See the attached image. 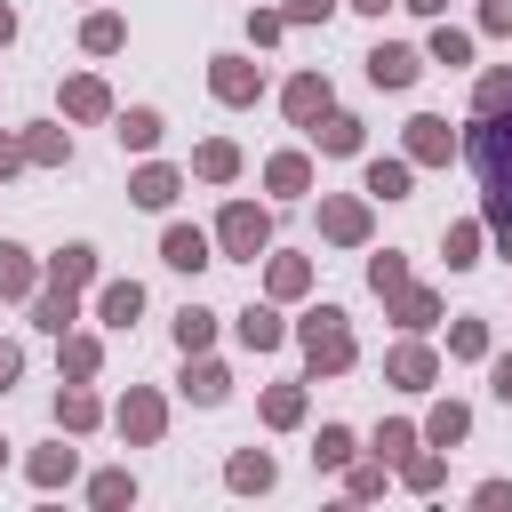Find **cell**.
<instances>
[{
    "instance_id": "12",
    "label": "cell",
    "mask_w": 512,
    "mask_h": 512,
    "mask_svg": "<svg viewBox=\"0 0 512 512\" xmlns=\"http://www.w3.org/2000/svg\"><path fill=\"white\" fill-rule=\"evenodd\" d=\"M320 152H360V120H344V112H320Z\"/></svg>"
},
{
    "instance_id": "52",
    "label": "cell",
    "mask_w": 512,
    "mask_h": 512,
    "mask_svg": "<svg viewBox=\"0 0 512 512\" xmlns=\"http://www.w3.org/2000/svg\"><path fill=\"white\" fill-rule=\"evenodd\" d=\"M352 8H368V16H384V8H392V0H352Z\"/></svg>"
},
{
    "instance_id": "46",
    "label": "cell",
    "mask_w": 512,
    "mask_h": 512,
    "mask_svg": "<svg viewBox=\"0 0 512 512\" xmlns=\"http://www.w3.org/2000/svg\"><path fill=\"white\" fill-rule=\"evenodd\" d=\"M480 24H488V32H512V0H488V8H480Z\"/></svg>"
},
{
    "instance_id": "50",
    "label": "cell",
    "mask_w": 512,
    "mask_h": 512,
    "mask_svg": "<svg viewBox=\"0 0 512 512\" xmlns=\"http://www.w3.org/2000/svg\"><path fill=\"white\" fill-rule=\"evenodd\" d=\"M408 8H424V16H440V8H448V0H408Z\"/></svg>"
},
{
    "instance_id": "31",
    "label": "cell",
    "mask_w": 512,
    "mask_h": 512,
    "mask_svg": "<svg viewBox=\"0 0 512 512\" xmlns=\"http://www.w3.org/2000/svg\"><path fill=\"white\" fill-rule=\"evenodd\" d=\"M264 416H272V424H296V416H304V392H296V384L264 392Z\"/></svg>"
},
{
    "instance_id": "25",
    "label": "cell",
    "mask_w": 512,
    "mask_h": 512,
    "mask_svg": "<svg viewBox=\"0 0 512 512\" xmlns=\"http://www.w3.org/2000/svg\"><path fill=\"white\" fill-rule=\"evenodd\" d=\"M304 184H312L304 152H280V160H272V192H304Z\"/></svg>"
},
{
    "instance_id": "6",
    "label": "cell",
    "mask_w": 512,
    "mask_h": 512,
    "mask_svg": "<svg viewBox=\"0 0 512 512\" xmlns=\"http://www.w3.org/2000/svg\"><path fill=\"white\" fill-rule=\"evenodd\" d=\"M160 256H168L176 272H200V264H208V232H192V224H168V240H160Z\"/></svg>"
},
{
    "instance_id": "10",
    "label": "cell",
    "mask_w": 512,
    "mask_h": 512,
    "mask_svg": "<svg viewBox=\"0 0 512 512\" xmlns=\"http://www.w3.org/2000/svg\"><path fill=\"white\" fill-rule=\"evenodd\" d=\"M408 152H416V160H448V120H432V112L408 120Z\"/></svg>"
},
{
    "instance_id": "5",
    "label": "cell",
    "mask_w": 512,
    "mask_h": 512,
    "mask_svg": "<svg viewBox=\"0 0 512 512\" xmlns=\"http://www.w3.org/2000/svg\"><path fill=\"white\" fill-rule=\"evenodd\" d=\"M208 80H216V96H224V104H248V96L264 88V80H256V64H240V56H216V72H208Z\"/></svg>"
},
{
    "instance_id": "48",
    "label": "cell",
    "mask_w": 512,
    "mask_h": 512,
    "mask_svg": "<svg viewBox=\"0 0 512 512\" xmlns=\"http://www.w3.org/2000/svg\"><path fill=\"white\" fill-rule=\"evenodd\" d=\"M16 160H24V144H8V136H0V176H8Z\"/></svg>"
},
{
    "instance_id": "37",
    "label": "cell",
    "mask_w": 512,
    "mask_h": 512,
    "mask_svg": "<svg viewBox=\"0 0 512 512\" xmlns=\"http://www.w3.org/2000/svg\"><path fill=\"white\" fill-rule=\"evenodd\" d=\"M304 280H312V272H304V264H296V256H280V264H272V296H296V288H304Z\"/></svg>"
},
{
    "instance_id": "15",
    "label": "cell",
    "mask_w": 512,
    "mask_h": 512,
    "mask_svg": "<svg viewBox=\"0 0 512 512\" xmlns=\"http://www.w3.org/2000/svg\"><path fill=\"white\" fill-rule=\"evenodd\" d=\"M280 336H288V328H280V312H240V344H248V352H272Z\"/></svg>"
},
{
    "instance_id": "21",
    "label": "cell",
    "mask_w": 512,
    "mask_h": 512,
    "mask_svg": "<svg viewBox=\"0 0 512 512\" xmlns=\"http://www.w3.org/2000/svg\"><path fill=\"white\" fill-rule=\"evenodd\" d=\"M392 376H400V384H432V352H424V344H400V352H392Z\"/></svg>"
},
{
    "instance_id": "51",
    "label": "cell",
    "mask_w": 512,
    "mask_h": 512,
    "mask_svg": "<svg viewBox=\"0 0 512 512\" xmlns=\"http://www.w3.org/2000/svg\"><path fill=\"white\" fill-rule=\"evenodd\" d=\"M8 32H16V8H0V40H8Z\"/></svg>"
},
{
    "instance_id": "24",
    "label": "cell",
    "mask_w": 512,
    "mask_h": 512,
    "mask_svg": "<svg viewBox=\"0 0 512 512\" xmlns=\"http://www.w3.org/2000/svg\"><path fill=\"white\" fill-rule=\"evenodd\" d=\"M192 168H200L208 184H224V176L240 168V152H232V144H200V160H192Z\"/></svg>"
},
{
    "instance_id": "17",
    "label": "cell",
    "mask_w": 512,
    "mask_h": 512,
    "mask_svg": "<svg viewBox=\"0 0 512 512\" xmlns=\"http://www.w3.org/2000/svg\"><path fill=\"white\" fill-rule=\"evenodd\" d=\"M128 192H136L144 208H168V200H176V168H144V176H136Z\"/></svg>"
},
{
    "instance_id": "53",
    "label": "cell",
    "mask_w": 512,
    "mask_h": 512,
    "mask_svg": "<svg viewBox=\"0 0 512 512\" xmlns=\"http://www.w3.org/2000/svg\"><path fill=\"white\" fill-rule=\"evenodd\" d=\"M0 448H8V440H0Z\"/></svg>"
},
{
    "instance_id": "13",
    "label": "cell",
    "mask_w": 512,
    "mask_h": 512,
    "mask_svg": "<svg viewBox=\"0 0 512 512\" xmlns=\"http://www.w3.org/2000/svg\"><path fill=\"white\" fill-rule=\"evenodd\" d=\"M368 192L376 200H408V160H368Z\"/></svg>"
},
{
    "instance_id": "41",
    "label": "cell",
    "mask_w": 512,
    "mask_h": 512,
    "mask_svg": "<svg viewBox=\"0 0 512 512\" xmlns=\"http://www.w3.org/2000/svg\"><path fill=\"white\" fill-rule=\"evenodd\" d=\"M128 496H136L128 472H104V480H96V504H128Z\"/></svg>"
},
{
    "instance_id": "45",
    "label": "cell",
    "mask_w": 512,
    "mask_h": 512,
    "mask_svg": "<svg viewBox=\"0 0 512 512\" xmlns=\"http://www.w3.org/2000/svg\"><path fill=\"white\" fill-rule=\"evenodd\" d=\"M328 8H336V0H288V24H320Z\"/></svg>"
},
{
    "instance_id": "29",
    "label": "cell",
    "mask_w": 512,
    "mask_h": 512,
    "mask_svg": "<svg viewBox=\"0 0 512 512\" xmlns=\"http://www.w3.org/2000/svg\"><path fill=\"white\" fill-rule=\"evenodd\" d=\"M32 480H40V488L72 480V448H40V456H32Z\"/></svg>"
},
{
    "instance_id": "49",
    "label": "cell",
    "mask_w": 512,
    "mask_h": 512,
    "mask_svg": "<svg viewBox=\"0 0 512 512\" xmlns=\"http://www.w3.org/2000/svg\"><path fill=\"white\" fill-rule=\"evenodd\" d=\"M496 400H512V360H496Z\"/></svg>"
},
{
    "instance_id": "8",
    "label": "cell",
    "mask_w": 512,
    "mask_h": 512,
    "mask_svg": "<svg viewBox=\"0 0 512 512\" xmlns=\"http://www.w3.org/2000/svg\"><path fill=\"white\" fill-rule=\"evenodd\" d=\"M288 112H296V120L312 128V120L328 112V80H320V72H304V80H288Z\"/></svg>"
},
{
    "instance_id": "14",
    "label": "cell",
    "mask_w": 512,
    "mask_h": 512,
    "mask_svg": "<svg viewBox=\"0 0 512 512\" xmlns=\"http://www.w3.org/2000/svg\"><path fill=\"white\" fill-rule=\"evenodd\" d=\"M88 272H96V248H56V264H48V280H56V288H80Z\"/></svg>"
},
{
    "instance_id": "28",
    "label": "cell",
    "mask_w": 512,
    "mask_h": 512,
    "mask_svg": "<svg viewBox=\"0 0 512 512\" xmlns=\"http://www.w3.org/2000/svg\"><path fill=\"white\" fill-rule=\"evenodd\" d=\"M464 424H472V416H464V408H456V400H440V408H432V424H424V432H432V440H440V448H448V440H464Z\"/></svg>"
},
{
    "instance_id": "20",
    "label": "cell",
    "mask_w": 512,
    "mask_h": 512,
    "mask_svg": "<svg viewBox=\"0 0 512 512\" xmlns=\"http://www.w3.org/2000/svg\"><path fill=\"white\" fill-rule=\"evenodd\" d=\"M0 296H32V264H24V248H8V240H0Z\"/></svg>"
},
{
    "instance_id": "9",
    "label": "cell",
    "mask_w": 512,
    "mask_h": 512,
    "mask_svg": "<svg viewBox=\"0 0 512 512\" xmlns=\"http://www.w3.org/2000/svg\"><path fill=\"white\" fill-rule=\"evenodd\" d=\"M320 232H328V240H360V232H368V208H360V200H328V208H320Z\"/></svg>"
},
{
    "instance_id": "34",
    "label": "cell",
    "mask_w": 512,
    "mask_h": 512,
    "mask_svg": "<svg viewBox=\"0 0 512 512\" xmlns=\"http://www.w3.org/2000/svg\"><path fill=\"white\" fill-rule=\"evenodd\" d=\"M448 352H464V360H480V352H488V328H480V320H456V336H448Z\"/></svg>"
},
{
    "instance_id": "40",
    "label": "cell",
    "mask_w": 512,
    "mask_h": 512,
    "mask_svg": "<svg viewBox=\"0 0 512 512\" xmlns=\"http://www.w3.org/2000/svg\"><path fill=\"white\" fill-rule=\"evenodd\" d=\"M64 368H72V376H96V344L72 336V344H64Z\"/></svg>"
},
{
    "instance_id": "1",
    "label": "cell",
    "mask_w": 512,
    "mask_h": 512,
    "mask_svg": "<svg viewBox=\"0 0 512 512\" xmlns=\"http://www.w3.org/2000/svg\"><path fill=\"white\" fill-rule=\"evenodd\" d=\"M472 160H480V176H488V200H512V120H480V136H472Z\"/></svg>"
},
{
    "instance_id": "38",
    "label": "cell",
    "mask_w": 512,
    "mask_h": 512,
    "mask_svg": "<svg viewBox=\"0 0 512 512\" xmlns=\"http://www.w3.org/2000/svg\"><path fill=\"white\" fill-rule=\"evenodd\" d=\"M312 456H320V464H344V456H352V432H344V424H328V432H320V448H312Z\"/></svg>"
},
{
    "instance_id": "33",
    "label": "cell",
    "mask_w": 512,
    "mask_h": 512,
    "mask_svg": "<svg viewBox=\"0 0 512 512\" xmlns=\"http://www.w3.org/2000/svg\"><path fill=\"white\" fill-rule=\"evenodd\" d=\"M232 488H272V456H232Z\"/></svg>"
},
{
    "instance_id": "47",
    "label": "cell",
    "mask_w": 512,
    "mask_h": 512,
    "mask_svg": "<svg viewBox=\"0 0 512 512\" xmlns=\"http://www.w3.org/2000/svg\"><path fill=\"white\" fill-rule=\"evenodd\" d=\"M16 368H24V360H16V344H0V392L16 384Z\"/></svg>"
},
{
    "instance_id": "44",
    "label": "cell",
    "mask_w": 512,
    "mask_h": 512,
    "mask_svg": "<svg viewBox=\"0 0 512 512\" xmlns=\"http://www.w3.org/2000/svg\"><path fill=\"white\" fill-rule=\"evenodd\" d=\"M376 448H384V456H400V448H416V432H408V424H384V432H376Z\"/></svg>"
},
{
    "instance_id": "27",
    "label": "cell",
    "mask_w": 512,
    "mask_h": 512,
    "mask_svg": "<svg viewBox=\"0 0 512 512\" xmlns=\"http://www.w3.org/2000/svg\"><path fill=\"white\" fill-rule=\"evenodd\" d=\"M208 336H216V320H208V312H192V304H184V312H176V344H184V352H200V344H208Z\"/></svg>"
},
{
    "instance_id": "30",
    "label": "cell",
    "mask_w": 512,
    "mask_h": 512,
    "mask_svg": "<svg viewBox=\"0 0 512 512\" xmlns=\"http://www.w3.org/2000/svg\"><path fill=\"white\" fill-rule=\"evenodd\" d=\"M368 288H376V296L408 288V264H400V256H376V264H368Z\"/></svg>"
},
{
    "instance_id": "7",
    "label": "cell",
    "mask_w": 512,
    "mask_h": 512,
    "mask_svg": "<svg viewBox=\"0 0 512 512\" xmlns=\"http://www.w3.org/2000/svg\"><path fill=\"white\" fill-rule=\"evenodd\" d=\"M120 432H128V440H160V400H152V392H128V400H120Z\"/></svg>"
},
{
    "instance_id": "18",
    "label": "cell",
    "mask_w": 512,
    "mask_h": 512,
    "mask_svg": "<svg viewBox=\"0 0 512 512\" xmlns=\"http://www.w3.org/2000/svg\"><path fill=\"white\" fill-rule=\"evenodd\" d=\"M32 320H40L48 336H64V328L80 320V312H72V288H56V296H40V304H32Z\"/></svg>"
},
{
    "instance_id": "22",
    "label": "cell",
    "mask_w": 512,
    "mask_h": 512,
    "mask_svg": "<svg viewBox=\"0 0 512 512\" xmlns=\"http://www.w3.org/2000/svg\"><path fill=\"white\" fill-rule=\"evenodd\" d=\"M432 64H472V32H432Z\"/></svg>"
},
{
    "instance_id": "26",
    "label": "cell",
    "mask_w": 512,
    "mask_h": 512,
    "mask_svg": "<svg viewBox=\"0 0 512 512\" xmlns=\"http://www.w3.org/2000/svg\"><path fill=\"white\" fill-rule=\"evenodd\" d=\"M392 312H400V320H408V328H424V320H432V312H440V304H432V296H424V288H392Z\"/></svg>"
},
{
    "instance_id": "3",
    "label": "cell",
    "mask_w": 512,
    "mask_h": 512,
    "mask_svg": "<svg viewBox=\"0 0 512 512\" xmlns=\"http://www.w3.org/2000/svg\"><path fill=\"white\" fill-rule=\"evenodd\" d=\"M216 232H224V248H232V256H256V248L272 240V216H264V208H248V200H232Z\"/></svg>"
},
{
    "instance_id": "43",
    "label": "cell",
    "mask_w": 512,
    "mask_h": 512,
    "mask_svg": "<svg viewBox=\"0 0 512 512\" xmlns=\"http://www.w3.org/2000/svg\"><path fill=\"white\" fill-rule=\"evenodd\" d=\"M408 488H440V456H408Z\"/></svg>"
},
{
    "instance_id": "35",
    "label": "cell",
    "mask_w": 512,
    "mask_h": 512,
    "mask_svg": "<svg viewBox=\"0 0 512 512\" xmlns=\"http://www.w3.org/2000/svg\"><path fill=\"white\" fill-rule=\"evenodd\" d=\"M120 40H128V32H120V16H96V24H88V48H96V56H112Z\"/></svg>"
},
{
    "instance_id": "36",
    "label": "cell",
    "mask_w": 512,
    "mask_h": 512,
    "mask_svg": "<svg viewBox=\"0 0 512 512\" xmlns=\"http://www.w3.org/2000/svg\"><path fill=\"white\" fill-rule=\"evenodd\" d=\"M472 248H480V224H456V232H448V264H480Z\"/></svg>"
},
{
    "instance_id": "4",
    "label": "cell",
    "mask_w": 512,
    "mask_h": 512,
    "mask_svg": "<svg viewBox=\"0 0 512 512\" xmlns=\"http://www.w3.org/2000/svg\"><path fill=\"white\" fill-rule=\"evenodd\" d=\"M368 80H376V88H408V80H416V48H392V40H384V48L368 56Z\"/></svg>"
},
{
    "instance_id": "19",
    "label": "cell",
    "mask_w": 512,
    "mask_h": 512,
    "mask_svg": "<svg viewBox=\"0 0 512 512\" xmlns=\"http://www.w3.org/2000/svg\"><path fill=\"white\" fill-rule=\"evenodd\" d=\"M184 392H192V400H208V408H216V400H224V392H232V376H224V368H216V360H200V368H192V376H184Z\"/></svg>"
},
{
    "instance_id": "2",
    "label": "cell",
    "mask_w": 512,
    "mask_h": 512,
    "mask_svg": "<svg viewBox=\"0 0 512 512\" xmlns=\"http://www.w3.org/2000/svg\"><path fill=\"white\" fill-rule=\"evenodd\" d=\"M304 352H312V368H352V328H344V312H312L304 320Z\"/></svg>"
},
{
    "instance_id": "42",
    "label": "cell",
    "mask_w": 512,
    "mask_h": 512,
    "mask_svg": "<svg viewBox=\"0 0 512 512\" xmlns=\"http://www.w3.org/2000/svg\"><path fill=\"white\" fill-rule=\"evenodd\" d=\"M24 160H64V136H56V128H40V136L24 144Z\"/></svg>"
},
{
    "instance_id": "23",
    "label": "cell",
    "mask_w": 512,
    "mask_h": 512,
    "mask_svg": "<svg viewBox=\"0 0 512 512\" xmlns=\"http://www.w3.org/2000/svg\"><path fill=\"white\" fill-rule=\"evenodd\" d=\"M120 144L152 152V144H160V112H128V120H120Z\"/></svg>"
},
{
    "instance_id": "39",
    "label": "cell",
    "mask_w": 512,
    "mask_h": 512,
    "mask_svg": "<svg viewBox=\"0 0 512 512\" xmlns=\"http://www.w3.org/2000/svg\"><path fill=\"white\" fill-rule=\"evenodd\" d=\"M504 104H512V72H488L480 80V112H504Z\"/></svg>"
},
{
    "instance_id": "16",
    "label": "cell",
    "mask_w": 512,
    "mask_h": 512,
    "mask_svg": "<svg viewBox=\"0 0 512 512\" xmlns=\"http://www.w3.org/2000/svg\"><path fill=\"white\" fill-rule=\"evenodd\" d=\"M104 104H112V96H104V80H72V88H64V112H72V120H96Z\"/></svg>"
},
{
    "instance_id": "11",
    "label": "cell",
    "mask_w": 512,
    "mask_h": 512,
    "mask_svg": "<svg viewBox=\"0 0 512 512\" xmlns=\"http://www.w3.org/2000/svg\"><path fill=\"white\" fill-rule=\"evenodd\" d=\"M96 312H104V320H112V328H128V320H136V312H144V288H136V280H112V288H104V304H96Z\"/></svg>"
},
{
    "instance_id": "32",
    "label": "cell",
    "mask_w": 512,
    "mask_h": 512,
    "mask_svg": "<svg viewBox=\"0 0 512 512\" xmlns=\"http://www.w3.org/2000/svg\"><path fill=\"white\" fill-rule=\"evenodd\" d=\"M56 424L88 432V424H96V400H88V392H64V400H56Z\"/></svg>"
}]
</instances>
